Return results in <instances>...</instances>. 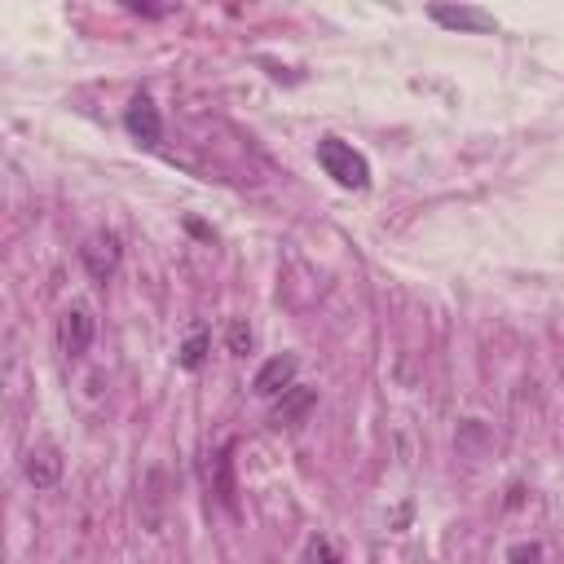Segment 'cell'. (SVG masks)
<instances>
[{"label": "cell", "mask_w": 564, "mask_h": 564, "mask_svg": "<svg viewBox=\"0 0 564 564\" xmlns=\"http://www.w3.org/2000/svg\"><path fill=\"white\" fill-rule=\"evenodd\" d=\"M432 13V22H441V26H449V31H494L498 22H494V13H485V9H471V4H432L427 9Z\"/></svg>", "instance_id": "cell-7"}, {"label": "cell", "mask_w": 564, "mask_h": 564, "mask_svg": "<svg viewBox=\"0 0 564 564\" xmlns=\"http://www.w3.org/2000/svg\"><path fill=\"white\" fill-rule=\"evenodd\" d=\"M207 352H212V335H207V326H203V322H194V326L185 330L181 348H176V361H181V370H203Z\"/></svg>", "instance_id": "cell-10"}, {"label": "cell", "mask_w": 564, "mask_h": 564, "mask_svg": "<svg viewBox=\"0 0 564 564\" xmlns=\"http://www.w3.org/2000/svg\"><path fill=\"white\" fill-rule=\"evenodd\" d=\"M304 560L308 564H344V555H339V546L326 538V533H317V538H308V551H304Z\"/></svg>", "instance_id": "cell-12"}, {"label": "cell", "mask_w": 564, "mask_h": 564, "mask_svg": "<svg viewBox=\"0 0 564 564\" xmlns=\"http://www.w3.org/2000/svg\"><path fill=\"white\" fill-rule=\"evenodd\" d=\"M123 128H128L141 145H159V141H163V115H159V106H154L145 93H137V97L128 101V110H123Z\"/></svg>", "instance_id": "cell-4"}, {"label": "cell", "mask_w": 564, "mask_h": 564, "mask_svg": "<svg viewBox=\"0 0 564 564\" xmlns=\"http://www.w3.org/2000/svg\"><path fill=\"white\" fill-rule=\"evenodd\" d=\"M317 405V388H304V383H291L278 401H273V427H300Z\"/></svg>", "instance_id": "cell-6"}, {"label": "cell", "mask_w": 564, "mask_h": 564, "mask_svg": "<svg viewBox=\"0 0 564 564\" xmlns=\"http://www.w3.org/2000/svg\"><path fill=\"white\" fill-rule=\"evenodd\" d=\"M317 163H322V172H326L335 185H344V189H366V185H370V163H366V154L352 150V145L339 141V137H322V141H317Z\"/></svg>", "instance_id": "cell-1"}, {"label": "cell", "mask_w": 564, "mask_h": 564, "mask_svg": "<svg viewBox=\"0 0 564 564\" xmlns=\"http://www.w3.org/2000/svg\"><path fill=\"white\" fill-rule=\"evenodd\" d=\"M507 564H542V542H511L507 546Z\"/></svg>", "instance_id": "cell-13"}, {"label": "cell", "mask_w": 564, "mask_h": 564, "mask_svg": "<svg viewBox=\"0 0 564 564\" xmlns=\"http://www.w3.org/2000/svg\"><path fill=\"white\" fill-rule=\"evenodd\" d=\"M119 260H123V242H119L115 229H97V234H88L84 247H79V264H84V273H88L93 282H101V286L115 278Z\"/></svg>", "instance_id": "cell-2"}, {"label": "cell", "mask_w": 564, "mask_h": 564, "mask_svg": "<svg viewBox=\"0 0 564 564\" xmlns=\"http://www.w3.org/2000/svg\"><path fill=\"white\" fill-rule=\"evenodd\" d=\"M229 441L207 458V480H212V494L225 502V507H234V458H229Z\"/></svg>", "instance_id": "cell-9"}, {"label": "cell", "mask_w": 564, "mask_h": 564, "mask_svg": "<svg viewBox=\"0 0 564 564\" xmlns=\"http://www.w3.org/2000/svg\"><path fill=\"white\" fill-rule=\"evenodd\" d=\"M295 370H300V357H295V352H278V357H269V361L256 370L251 392H256V397H282V392L295 383Z\"/></svg>", "instance_id": "cell-5"}, {"label": "cell", "mask_w": 564, "mask_h": 564, "mask_svg": "<svg viewBox=\"0 0 564 564\" xmlns=\"http://www.w3.org/2000/svg\"><path fill=\"white\" fill-rule=\"evenodd\" d=\"M225 344H229V352H234V357H247V352L256 348V330H251L242 317H234V322H229V330H225Z\"/></svg>", "instance_id": "cell-11"}, {"label": "cell", "mask_w": 564, "mask_h": 564, "mask_svg": "<svg viewBox=\"0 0 564 564\" xmlns=\"http://www.w3.org/2000/svg\"><path fill=\"white\" fill-rule=\"evenodd\" d=\"M93 335H97L93 308H88L84 300H70V304L62 308V317H57V348H62L66 357H84L88 344H93Z\"/></svg>", "instance_id": "cell-3"}, {"label": "cell", "mask_w": 564, "mask_h": 564, "mask_svg": "<svg viewBox=\"0 0 564 564\" xmlns=\"http://www.w3.org/2000/svg\"><path fill=\"white\" fill-rule=\"evenodd\" d=\"M26 480L35 485V489H53L57 480H62V449L57 445H35L31 454H26Z\"/></svg>", "instance_id": "cell-8"}]
</instances>
